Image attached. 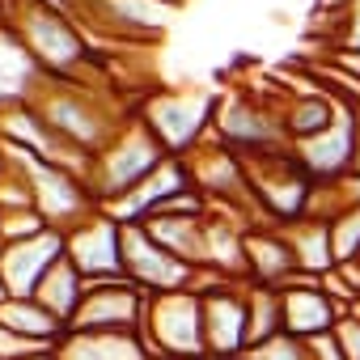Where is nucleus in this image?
I'll list each match as a JSON object with an SVG mask.
<instances>
[{
  "label": "nucleus",
  "instance_id": "nucleus-33",
  "mask_svg": "<svg viewBox=\"0 0 360 360\" xmlns=\"http://www.w3.org/2000/svg\"><path fill=\"white\" fill-rule=\"evenodd\" d=\"M352 174L360 178V110H356V161H352Z\"/></svg>",
  "mask_w": 360,
  "mask_h": 360
},
{
  "label": "nucleus",
  "instance_id": "nucleus-23",
  "mask_svg": "<svg viewBox=\"0 0 360 360\" xmlns=\"http://www.w3.org/2000/svg\"><path fill=\"white\" fill-rule=\"evenodd\" d=\"M85 288H89V284H85V276H81V271L68 263V255H64V259L43 276V284H39L34 301H39V305H47V309L68 326V322H72V314H77V309H81V301H85Z\"/></svg>",
  "mask_w": 360,
  "mask_h": 360
},
{
  "label": "nucleus",
  "instance_id": "nucleus-30",
  "mask_svg": "<svg viewBox=\"0 0 360 360\" xmlns=\"http://www.w3.org/2000/svg\"><path fill=\"white\" fill-rule=\"evenodd\" d=\"M309 352H314V360H343V352H339V343H335V330L309 339Z\"/></svg>",
  "mask_w": 360,
  "mask_h": 360
},
{
  "label": "nucleus",
  "instance_id": "nucleus-24",
  "mask_svg": "<svg viewBox=\"0 0 360 360\" xmlns=\"http://www.w3.org/2000/svg\"><path fill=\"white\" fill-rule=\"evenodd\" d=\"M246 301H250V347H259V343H267V339H276L284 330L280 288H246Z\"/></svg>",
  "mask_w": 360,
  "mask_h": 360
},
{
  "label": "nucleus",
  "instance_id": "nucleus-1",
  "mask_svg": "<svg viewBox=\"0 0 360 360\" xmlns=\"http://www.w3.org/2000/svg\"><path fill=\"white\" fill-rule=\"evenodd\" d=\"M0 22L26 43V51L47 72V81H77V77H85L89 64H106L94 56L85 26L72 13L43 5V0H5L0 5Z\"/></svg>",
  "mask_w": 360,
  "mask_h": 360
},
{
  "label": "nucleus",
  "instance_id": "nucleus-13",
  "mask_svg": "<svg viewBox=\"0 0 360 360\" xmlns=\"http://www.w3.org/2000/svg\"><path fill=\"white\" fill-rule=\"evenodd\" d=\"M292 157L318 178L322 187L343 183V178L352 174V161H356V110L343 102L339 115H335V123H330L326 131H318V136L292 144Z\"/></svg>",
  "mask_w": 360,
  "mask_h": 360
},
{
  "label": "nucleus",
  "instance_id": "nucleus-34",
  "mask_svg": "<svg viewBox=\"0 0 360 360\" xmlns=\"http://www.w3.org/2000/svg\"><path fill=\"white\" fill-rule=\"evenodd\" d=\"M43 5H51V9H64V13H72V0H43Z\"/></svg>",
  "mask_w": 360,
  "mask_h": 360
},
{
  "label": "nucleus",
  "instance_id": "nucleus-9",
  "mask_svg": "<svg viewBox=\"0 0 360 360\" xmlns=\"http://www.w3.org/2000/svg\"><path fill=\"white\" fill-rule=\"evenodd\" d=\"M123 271L144 297H165V292H187L200 288V267L187 259L169 255L144 225H123Z\"/></svg>",
  "mask_w": 360,
  "mask_h": 360
},
{
  "label": "nucleus",
  "instance_id": "nucleus-18",
  "mask_svg": "<svg viewBox=\"0 0 360 360\" xmlns=\"http://www.w3.org/2000/svg\"><path fill=\"white\" fill-rule=\"evenodd\" d=\"M47 85V72L26 51V43L0 22V115L13 106H30Z\"/></svg>",
  "mask_w": 360,
  "mask_h": 360
},
{
  "label": "nucleus",
  "instance_id": "nucleus-14",
  "mask_svg": "<svg viewBox=\"0 0 360 360\" xmlns=\"http://www.w3.org/2000/svg\"><path fill=\"white\" fill-rule=\"evenodd\" d=\"M68 255V238L60 229H47L30 242H9L0 246V280H5L9 297H34L43 276Z\"/></svg>",
  "mask_w": 360,
  "mask_h": 360
},
{
  "label": "nucleus",
  "instance_id": "nucleus-22",
  "mask_svg": "<svg viewBox=\"0 0 360 360\" xmlns=\"http://www.w3.org/2000/svg\"><path fill=\"white\" fill-rule=\"evenodd\" d=\"M208 217V212H204ZM204 217H191V212H157L144 221V229L153 233V242H161L169 255L187 259L191 267L204 271Z\"/></svg>",
  "mask_w": 360,
  "mask_h": 360
},
{
  "label": "nucleus",
  "instance_id": "nucleus-3",
  "mask_svg": "<svg viewBox=\"0 0 360 360\" xmlns=\"http://www.w3.org/2000/svg\"><path fill=\"white\" fill-rule=\"evenodd\" d=\"M165 157H169V153L161 148V140L144 127L140 115H131V119L89 157L85 183H89V191H94V200H98L102 208H110V204H119L123 195H131Z\"/></svg>",
  "mask_w": 360,
  "mask_h": 360
},
{
  "label": "nucleus",
  "instance_id": "nucleus-17",
  "mask_svg": "<svg viewBox=\"0 0 360 360\" xmlns=\"http://www.w3.org/2000/svg\"><path fill=\"white\" fill-rule=\"evenodd\" d=\"M297 276L301 271H297V259L288 250L284 229H276V225H250L246 229V284L250 288H284Z\"/></svg>",
  "mask_w": 360,
  "mask_h": 360
},
{
  "label": "nucleus",
  "instance_id": "nucleus-5",
  "mask_svg": "<svg viewBox=\"0 0 360 360\" xmlns=\"http://www.w3.org/2000/svg\"><path fill=\"white\" fill-rule=\"evenodd\" d=\"M5 148H9V157L26 169L30 195H34V212H39L51 229L68 233V229H77L81 221H89L94 212H102V204L94 200L89 183H85L77 169L56 165V161H43V157H34V153H26V148H13V144H5Z\"/></svg>",
  "mask_w": 360,
  "mask_h": 360
},
{
  "label": "nucleus",
  "instance_id": "nucleus-20",
  "mask_svg": "<svg viewBox=\"0 0 360 360\" xmlns=\"http://www.w3.org/2000/svg\"><path fill=\"white\" fill-rule=\"evenodd\" d=\"M0 326H9L13 335H22L26 343H39L47 352H56L64 343V335H68V326L47 305H39L34 297H9L0 305Z\"/></svg>",
  "mask_w": 360,
  "mask_h": 360
},
{
  "label": "nucleus",
  "instance_id": "nucleus-31",
  "mask_svg": "<svg viewBox=\"0 0 360 360\" xmlns=\"http://www.w3.org/2000/svg\"><path fill=\"white\" fill-rule=\"evenodd\" d=\"M335 276L352 288V297L360 301V259H347V263H335Z\"/></svg>",
  "mask_w": 360,
  "mask_h": 360
},
{
  "label": "nucleus",
  "instance_id": "nucleus-16",
  "mask_svg": "<svg viewBox=\"0 0 360 360\" xmlns=\"http://www.w3.org/2000/svg\"><path fill=\"white\" fill-rule=\"evenodd\" d=\"M280 318H284V330L297 335V339H318L326 330H335L339 318H347V309H339L318 280L309 276H297L292 284L280 288Z\"/></svg>",
  "mask_w": 360,
  "mask_h": 360
},
{
  "label": "nucleus",
  "instance_id": "nucleus-28",
  "mask_svg": "<svg viewBox=\"0 0 360 360\" xmlns=\"http://www.w3.org/2000/svg\"><path fill=\"white\" fill-rule=\"evenodd\" d=\"M330 51L360 56V0H352V9L339 22H330Z\"/></svg>",
  "mask_w": 360,
  "mask_h": 360
},
{
  "label": "nucleus",
  "instance_id": "nucleus-32",
  "mask_svg": "<svg viewBox=\"0 0 360 360\" xmlns=\"http://www.w3.org/2000/svg\"><path fill=\"white\" fill-rule=\"evenodd\" d=\"M13 169V157H9V148H5V140H0V183H5V174Z\"/></svg>",
  "mask_w": 360,
  "mask_h": 360
},
{
  "label": "nucleus",
  "instance_id": "nucleus-36",
  "mask_svg": "<svg viewBox=\"0 0 360 360\" xmlns=\"http://www.w3.org/2000/svg\"><path fill=\"white\" fill-rule=\"evenodd\" d=\"M347 314H352V318L360 322V301H352V309H347Z\"/></svg>",
  "mask_w": 360,
  "mask_h": 360
},
{
  "label": "nucleus",
  "instance_id": "nucleus-6",
  "mask_svg": "<svg viewBox=\"0 0 360 360\" xmlns=\"http://www.w3.org/2000/svg\"><path fill=\"white\" fill-rule=\"evenodd\" d=\"M217 106H221V94H208V89H157L140 102L136 115L169 157H187L212 131Z\"/></svg>",
  "mask_w": 360,
  "mask_h": 360
},
{
  "label": "nucleus",
  "instance_id": "nucleus-29",
  "mask_svg": "<svg viewBox=\"0 0 360 360\" xmlns=\"http://www.w3.org/2000/svg\"><path fill=\"white\" fill-rule=\"evenodd\" d=\"M335 343H339L343 360H360V322H356L352 314L335 322Z\"/></svg>",
  "mask_w": 360,
  "mask_h": 360
},
{
  "label": "nucleus",
  "instance_id": "nucleus-10",
  "mask_svg": "<svg viewBox=\"0 0 360 360\" xmlns=\"http://www.w3.org/2000/svg\"><path fill=\"white\" fill-rule=\"evenodd\" d=\"M144 314H148V297L131 280L89 284L68 330H77V335H140Z\"/></svg>",
  "mask_w": 360,
  "mask_h": 360
},
{
  "label": "nucleus",
  "instance_id": "nucleus-11",
  "mask_svg": "<svg viewBox=\"0 0 360 360\" xmlns=\"http://www.w3.org/2000/svg\"><path fill=\"white\" fill-rule=\"evenodd\" d=\"M183 0H72V18L106 30L110 39H161Z\"/></svg>",
  "mask_w": 360,
  "mask_h": 360
},
{
  "label": "nucleus",
  "instance_id": "nucleus-38",
  "mask_svg": "<svg viewBox=\"0 0 360 360\" xmlns=\"http://www.w3.org/2000/svg\"><path fill=\"white\" fill-rule=\"evenodd\" d=\"M0 221H5V212H0Z\"/></svg>",
  "mask_w": 360,
  "mask_h": 360
},
{
  "label": "nucleus",
  "instance_id": "nucleus-15",
  "mask_svg": "<svg viewBox=\"0 0 360 360\" xmlns=\"http://www.w3.org/2000/svg\"><path fill=\"white\" fill-rule=\"evenodd\" d=\"M183 191H195L191 169H187V157H165L131 195H123L119 204H110V208H102V212H110L119 225H144L153 212H161L169 200H178Z\"/></svg>",
  "mask_w": 360,
  "mask_h": 360
},
{
  "label": "nucleus",
  "instance_id": "nucleus-8",
  "mask_svg": "<svg viewBox=\"0 0 360 360\" xmlns=\"http://www.w3.org/2000/svg\"><path fill=\"white\" fill-rule=\"evenodd\" d=\"M242 280H221L212 271L200 276V301H204V343L212 360L246 356L250 347V301Z\"/></svg>",
  "mask_w": 360,
  "mask_h": 360
},
{
  "label": "nucleus",
  "instance_id": "nucleus-2",
  "mask_svg": "<svg viewBox=\"0 0 360 360\" xmlns=\"http://www.w3.org/2000/svg\"><path fill=\"white\" fill-rule=\"evenodd\" d=\"M34 110L47 119V127L60 136L64 148L77 157H94L136 110H119V102L102 98L98 81L77 77V81H47L43 94L34 98Z\"/></svg>",
  "mask_w": 360,
  "mask_h": 360
},
{
  "label": "nucleus",
  "instance_id": "nucleus-12",
  "mask_svg": "<svg viewBox=\"0 0 360 360\" xmlns=\"http://www.w3.org/2000/svg\"><path fill=\"white\" fill-rule=\"evenodd\" d=\"M64 238H68V263L85 276V284L127 280V271H123V225L110 212H94L89 221H81Z\"/></svg>",
  "mask_w": 360,
  "mask_h": 360
},
{
  "label": "nucleus",
  "instance_id": "nucleus-4",
  "mask_svg": "<svg viewBox=\"0 0 360 360\" xmlns=\"http://www.w3.org/2000/svg\"><path fill=\"white\" fill-rule=\"evenodd\" d=\"M212 140H221L238 161H271L292 148L284 123H280V98H259L246 89H233L221 98L217 119H212Z\"/></svg>",
  "mask_w": 360,
  "mask_h": 360
},
{
  "label": "nucleus",
  "instance_id": "nucleus-35",
  "mask_svg": "<svg viewBox=\"0 0 360 360\" xmlns=\"http://www.w3.org/2000/svg\"><path fill=\"white\" fill-rule=\"evenodd\" d=\"M26 360H60L56 352H39V356H26Z\"/></svg>",
  "mask_w": 360,
  "mask_h": 360
},
{
  "label": "nucleus",
  "instance_id": "nucleus-25",
  "mask_svg": "<svg viewBox=\"0 0 360 360\" xmlns=\"http://www.w3.org/2000/svg\"><path fill=\"white\" fill-rule=\"evenodd\" d=\"M330 242H335V263L360 259V204H343L330 217Z\"/></svg>",
  "mask_w": 360,
  "mask_h": 360
},
{
  "label": "nucleus",
  "instance_id": "nucleus-7",
  "mask_svg": "<svg viewBox=\"0 0 360 360\" xmlns=\"http://www.w3.org/2000/svg\"><path fill=\"white\" fill-rule=\"evenodd\" d=\"M140 339H144V347L157 360H208L200 292L187 288V292L148 297V314H144Z\"/></svg>",
  "mask_w": 360,
  "mask_h": 360
},
{
  "label": "nucleus",
  "instance_id": "nucleus-19",
  "mask_svg": "<svg viewBox=\"0 0 360 360\" xmlns=\"http://www.w3.org/2000/svg\"><path fill=\"white\" fill-rule=\"evenodd\" d=\"M339 106H343V102H339L326 85L288 89V94H280V123H284L288 140H292V144H301V140H309V136L326 131V127L335 123Z\"/></svg>",
  "mask_w": 360,
  "mask_h": 360
},
{
  "label": "nucleus",
  "instance_id": "nucleus-27",
  "mask_svg": "<svg viewBox=\"0 0 360 360\" xmlns=\"http://www.w3.org/2000/svg\"><path fill=\"white\" fill-rule=\"evenodd\" d=\"M51 225L34 212V208H22V212H5V221H0V246L9 242H30L39 233H47Z\"/></svg>",
  "mask_w": 360,
  "mask_h": 360
},
{
  "label": "nucleus",
  "instance_id": "nucleus-37",
  "mask_svg": "<svg viewBox=\"0 0 360 360\" xmlns=\"http://www.w3.org/2000/svg\"><path fill=\"white\" fill-rule=\"evenodd\" d=\"M208 360H212V356H208ZM233 360H250V356H233Z\"/></svg>",
  "mask_w": 360,
  "mask_h": 360
},
{
  "label": "nucleus",
  "instance_id": "nucleus-26",
  "mask_svg": "<svg viewBox=\"0 0 360 360\" xmlns=\"http://www.w3.org/2000/svg\"><path fill=\"white\" fill-rule=\"evenodd\" d=\"M246 356H250V360H314L309 339H297V335H288V330H280L276 339H267V343L250 347Z\"/></svg>",
  "mask_w": 360,
  "mask_h": 360
},
{
  "label": "nucleus",
  "instance_id": "nucleus-21",
  "mask_svg": "<svg viewBox=\"0 0 360 360\" xmlns=\"http://www.w3.org/2000/svg\"><path fill=\"white\" fill-rule=\"evenodd\" d=\"M284 238H288V250H292L301 276L322 280L335 267V242H330V221L326 217H305V221L288 225Z\"/></svg>",
  "mask_w": 360,
  "mask_h": 360
}]
</instances>
